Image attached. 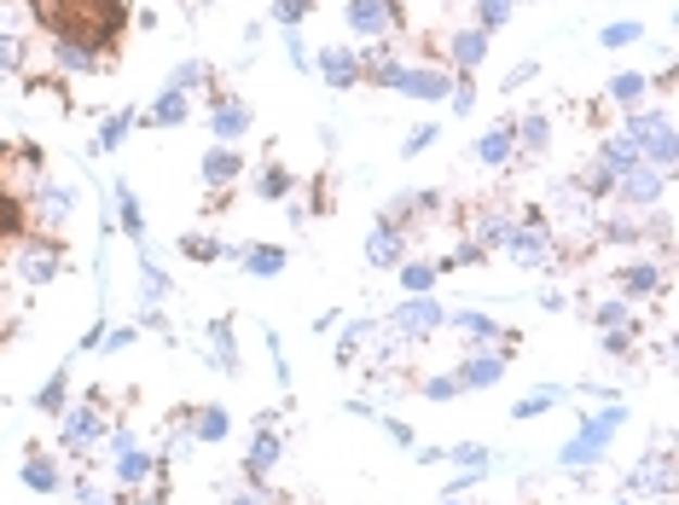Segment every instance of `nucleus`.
I'll return each mask as SVG.
<instances>
[{"mask_svg": "<svg viewBox=\"0 0 679 505\" xmlns=\"http://www.w3.org/2000/svg\"><path fill=\"white\" fill-rule=\"evenodd\" d=\"M24 18L41 41L81 47L105 64L128 41V0H24Z\"/></svg>", "mask_w": 679, "mask_h": 505, "instance_id": "obj_1", "label": "nucleus"}, {"mask_svg": "<svg viewBox=\"0 0 679 505\" xmlns=\"http://www.w3.org/2000/svg\"><path fill=\"white\" fill-rule=\"evenodd\" d=\"M621 134L633 140V151L651 168H662V175L674 180V163H679V140H674V116L668 111H651V105H639V111H621Z\"/></svg>", "mask_w": 679, "mask_h": 505, "instance_id": "obj_2", "label": "nucleus"}, {"mask_svg": "<svg viewBox=\"0 0 679 505\" xmlns=\"http://www.w3.org/2000/svg\"><path fill=\"white\" fill-rule=\"evenodd\" d=\"M41 187H47V151L36 140H7L0 146V198L24 210Z\"/></svg>", "mask_w": 679, "mask_h": 505, "instance_id": "obj_3", "label": "nucleus"}, {"mask_svg": "<svg viewBox=\"0 0 679 505\" xmlns=\"http://www.w3.org/2000/svg\"><path fill=\"white\" fill-rule=\"evenodd\" d=\"M361 81H378V88L406 93V99H448V88H453V76H448V71H430V64H401V59L372 64Z\"/></svg>", "mask_w": 679, "mask_h": 505, "instance_id": "obj_4", "label": "nucleus"}, {"mask_svg": "<svg viewBox=\"0 0 679 505\" xmlns=\"http://www.w3.org/2000/svg\"><path fill=\"white\" fill-rule=\"evenodd\" d=\"M59 418H64L59 442L71 447V453H93L99 442H105V430H111V395L105 390H88L76 407H64Z\"/></svg>", "mask_w": 679, "mask_h": 505, "instance_id": "obj_5", "label": "nucleus"}, {"mask_svg": "<svg viewBox=\"0 0 679 505\" xmlns=\"http://www.w3.org/2000/svg\"><path fill=\"white\" fill-rule=\"evenodd\" d=\"M627 425V407H604L599 418H587L581 430H575V442L569 447H557V465L564 470H587V465H599L604 453H609V435H616Z\"/></svg>", "mask_w": 679, "mask_h": 505, "instance_id": "obj_6", "label": "nucleus"}, {"mask_svg": "<svg viewBox=\"0 0 679 505\" xmlns=\"http://www.w3.org/2000/svg\"><path fill=\"white\" fill-rule=\"evenodd\" d=\"M343 24L361 41H383V36H395V29H406V12H401V0H349Z\"/></svg>", "mask_w": 679, "mask_h": 505, "instance_id": "obj_7", "label": "nucleus"}, {"mask_svg": "<svg viewBox=\"0 0 679 505\" xmlns=\"http://www.w3.org/2000/svg\"><path fill=\"white\" fill-rule=\"evenodd\" d=\"M662 192H668V175H662V168H651V163H633L627 175H616V187H609V198H616L621 210H633V215L656 210Z\"/></svg>", "mask_w": 679, "mask_h": 505, "instance_id": "obj_8", "label": "nucleus"}, {"mask_svg": "<svg viewBox=\"0 0 679 505\" xmlns=\"http://www.w3.org/2000/svg\"><path fill=\"white\" fill-rule=\"evenodd\" d=\"M441 319H448V308H441L436 296H406V302H395V314H389V331H395L406 349H418L430 331H441Z\"/></svg>", "mask_w": 679, "mask_h": 505, "instance_id": "obj_9", "label": "nucleus"}, {"mask_svg": "<svg viewBox=\"0 0 679 505\" xmlns=\"http://www.w3.org/2000/svg\"><path fill=\"white\" fill-rule=\"evenodd\" d=\"M18 274L24 285H47L64 274V244L59 239H41V232H24L18 239Z\"/></svg>", "mask_w": 679, "mask_h": 505, "instance_id": "obj_10", "label": "nucleus"}, {"mask_svg": "<svg viewBox=\"0 0 679 505\" xmlns=\"http://www.w3.org/2000/svg\"><path fill=\"white\" fill-rule=\"evenodd\" d=\"M505 366H512V349H494V343H482L477 355H465L460 366H453V378H460V390H494V383L505 378Z\"/></svg>", "mask_w": 679, "mask_h": 505, "instance_id": "obj_11", "label": "nucleus"}, {"mask_svg": "<svg viewBox=\"0 0 679 505\" xmlns=\"http://www.w3.org/2000/svg\"><path fill=\"white\" fill-rule=\"evenodd\" d=\"M441 59H448L453 76H477L482 59H488V36L477 24H470V29H448V36H441Z\"/></svg>", "mask_w": 679, "mask_h": 505, "instance_id": "obj_12", "label": "nucleus"}, {"mask_svg": "<svg viewBox=\"0 0 679 505\" xmlns=\"http://www.w3.org/2000/svg\"><path fill=\"white\" fill-rule=\"evenodd\" d=\"M505 256H512L517 267H552L557 262V239H552V222H540V227H523L512 232V244H505Z\"/></svg>", "mask_w": 679, "mask_h": 505, "instance_id": "obj_13", "label": "nucleus"}, {"mask_svg": "<svg viewBox=\"0 0 679 505\" xmlns=\"http://www.w3.org/2000/svg\"><path fill=\"white\" fill-rule=\"evenodd\" d=\"M668 488H674V453H668V435H662V447L651 453L644 465L627 470V494H656V500H668Z\"/></svg>", "mask_w": 679, "mask_h": 505, "instance_id": "obj_14", "label": "nucleus"}, {"mask_svg": "<svg viewBox=\"0 0 679 505\" xmlns=\"http://www.w3.org/2000/svg\"><path fill=\"white\" fill-rule=\"evenodd\" d=\"M436 204H441V192H395L383 204V215H378V227H395V232H413V227H424L436 215Z\"/></svg>", "mask_w": 679, "mask_h": 505, "instance_id": "obj_15", "label": "nucleus"}, {"mask_svg": "<svg viewBox=\"0 0 679 505\" xmlns=\"http://www.w3.org/2000/svg\"><path fill=\"white\" fill-rule=\"evenodd\" d=\"M274 465H279V425H274V418H262L256 435H250V453H244V482L267 494V470H274Z\"/></svg>", "mask_w": 679, "mask_h": 505, "instance_id": "obj_16", "label": "nucleus"}, {"mask_svg": "<svg viewBox=\"0 0 679 505\" xmlns=\"http://www.w3.org/2000/svg\"><path fill=\"white\" fill-rule=\"evenodd\" d=\"M512 232H517V215H505L500 204H477V210H470V232H465V239H477L482 250H505V244H512Z\"/></svg>", "mask_w": 679, "mask_h": 505, "instance_id": "obj_17", "label": "nucleus"}, {"mask_svg": "<svg viewBox=\"0 0 679 505\" xmlns=\"http://www.w3.org/2000/svg\"><path fill=\"white\" fill-rule=\"evenodd\" d=\"M244 128H250V105H244V99L210 93V134H215V146H232Z\"/></svg>", "mask_w": 679, "mask_h": 505, "instance_id": "obj_18", "label": "nucleus"}, {"mask_svg": "<svg viewBox=\"0 0 679 505\" xmlns=\"http://www.w3.org/2000/svg\"><path fill=\"white\" fill-rule=\"evenodd\" d=\"M198 175H203V187H210V192H232L244 180V157L232 146H210V151H203Z\"/></svg>", "mask_w": 679, "mask_h": 505, "instance_id": "obj_19", "label": "nucleus"}, {"mask_svg": "<svg viewBox=\"0 0 679 505\" xmlns=\"http://www.w3.org/2000/svg\"><path fill=\"white\" fill-rule=\"evenodd\" d=\"M616 285H621L627 302H651V296H662V285H668V267L662 262H627L616 274Z\"/></svg>", "mask_w": 679, "mask_h": 505, "instance_id": "obj_20", "label": "nucleus"}, {"mask_svg": "<svg viewBox=\"0 0 679 505\" xmlns=\"http://www.w3.org/2000/svg\"><path fill=\"white\" fill-rule=\"evenodd\" d=\"M175 425L192 430V442H227L232 435L227 407H175Z\"/></svg>", "mask_w": 679, "mask_h": 505, "instance_id": "obj_21", "label": "nucleus"}, {"mask_svg": "<svg viewBox=\"0 0 679 505\" xmlns=\"http://www.w3.org/2000/svg\"><path fill=\"white\" fill-rule=\"evenodd\" d=\"M512 140H517V163L540 157V151L552 146V116L546 111H523L517 123H512Z\"/></svg>", "mask_w": 679, "mask_h": 505, "instance_id": "obj_22", "label": "nucleus"}, {"mask_svg": "<svg viewBox=\"0 0 679 505\" xmlns=\"http://www.w3.org/2000/svg\"><path fill=\"white\" fill-rule=\"evenodd\" d=\"M441 326H453L460 337H470V343H517V331H505L500 319H488L477 308H460V314H448Z\"/></svg>", "mask_w": 679, "mask_h": 505, "instance_id": "obj_23", "label": "nucleus"}, {"mask_svg": "<svg viewBox=\"0 0 679 505\" xmlns=\"http://www.w3.org/2000/svg\"><path fill=\"white\" fill-rule=\"evenodd\" d=\"M111 465H116V482H123V488H146V482L163 470V459H158V453H146L140 442H128Z\"/></svg>", "mask_w": 679, "mask_h": 505, "instance_id": "obj_24", "label": "nucleus"}, {"mask_svg": "<svg viewBox=\"0 0 679 505\" xmlns=\"http://www.w3.org/2000/svg\"><path fill=\"white\" fill-rule=\"evenodd\" d=\"M319 76H326V88L349 93L354 81H361V59H354V47H326V53H319Z\"/></svg>", "mask_w": 679, "mask_h": 505, "instance_id": "obj_25", "label": "nucleus"}, {"mask_svg": "<svg viewBox=\"0 0 679 505\" xmlns=\"http://www.w3.org/2000/svg\"><path fill=\"white\" fill-rule=\"evenodd\" d=\"M24 488H29V494H59V488H64V470H59L53 453H36V447L24 453Z\"/></svg>", "mask_w": 679, "mask_h": 505, "instance_id": "obj_26", "label": "nucleus"}, {"mask_svg": "<svg viewBox=\"0 0 679 505\" xmlns=\"http://www.w3.org/2000/svg\"><path fill=\"white\" fill-rule=\"evenodd\" d=\"M477 163H482V168H512V163H517L512 123H500V128H488V134H482V140H477Z\"/></svg>", "mask_w": 679, "mask_h": 505, "instance_id": "obj_27", "label": "nucleus"}, {"mask_svg": "<svg viewBox=\"0 0 679 505\" xmlns=\"http://www.w3.org/2000/svg\"><path fill=\"white\" fill-rule=\"evenodd\" d=\"M644 93H651V76H644V71H616V76H609V88H604V99H609V105H621V111H639Z\"/></svg>", "mask_w": 679, "mask_h": 505, "instance_id": "obj_28", "label": "nucleus"}, {"mask_svg": "<svg viewBox=\"0 0 679 505\" xmlns=\"http://www.w3.org/2000/svg\"><path fill=\"white\" fill-rule=\"evenodd\" d=\"M366 262H372V267H401V262H406V232H395V227H372Z\"/></svg>", "mask_w": 679, "mask_h": 505, "instance_id": "obj_29", "label": "nucleus"}, {"mask_svg": "<svg viewBox=\"0 0 679 505\" xmlns=\"http://www.w3.org/2000/svg\"><path fill=\"white\" fill-rule=\"evenodd\" d=\"M186 111H192V99L175 93V88H163V93H158V105H151L140 123H146V128H180V123H186Z\"/></svg>", "mask_w": 679, "mask_h": 505, "instance_id": "obj_30", "label": "nucleus"}, {"mask_svg": "<svg viewBox=\"0 0 679 505\" xmlns=\"http://www.w3.org/2000/svg\"><path fill=\"white\" fill-rule=\"evenodd\" d=\"M116 222H123V232H128V239L146 250V215H140V192H134L128 180H116Z\"/></svg>", "mask_w": 679, "mask_h": 505, "instance_id": "obj_31", "label": "nucleus"}, {"mask_svg": "<svg viewBox=\"0 0 679 505\" xmlns=\"http://www.w3.org/2000/svg\"><path fill=\"white\" fill-rule=\"evenodd\" d=\"M180 256H192V262H232L239 250H232L227 239H215V232H186V239H180Z\"/></svg>", "mask_w": 679, "mask_h": 505, "instance_id": "obj_32", "label": "nucleus"}, {"mask_svg": "<svg viewBox=\"0 0 679 505\" xmlns=\"http://www.w3.org/2000/svg\"><path fill=\"white\" fill-rule=\"evenodd\" d=\"M239 256H244V274H250V279H274V274H285V250H279V244H244Z\"/></svg>", "mask_w": 679, "mask_h": 505, "instance_id": "obj_33", "label": "nucleus"}, {"mask_svg": "<svg viewBox=\"0 0 679 505\" xmlns=\"http://www.w3.org/2000/svg\"><path fill=\"white\" fill-rule=\"evenodd\" d=\"M564 395H569L564 383H540V390H529V395H523L517 407H512V418H517V425H529V418L552 413V407H557V401H564Z\"/></svg>", "mask_w": 679, "mask_h": 505, "instance_id": "obj_34", "label": "nucleus"}, {"mask_svg": "<svg viewBox=\"0 0 679 505\" xmlns=\"http://www.w3.org/2000/svg\"><path fill=\"white\" fill-rule=\"evenodd\" d=\"M168 88H175V93H186V99H192L198 88H210V93H221V81H215V71H210V64H203V59H186V64H180V71H175V81H168Z\"/></svg>", "mask_w": 679, "mask_h": 505, "instance_id": "obj_35", "label": "nucleus"}, {"mask_svg": "<svg viewBox=\"0 0 679 505\" xmlns=\"http://www.w3.org/2000/svg\"><path fill=\"white\" fill-rule=\"evenodd\" d=\"M36 407H41V413H53V418L71 407V366H59V373L41 383V390H36Z\"/></svg>", "mask_w": 679, "mask_h": 505, "instance_id": "obj_36", "label": "nucleus"}, {"mask_svg": "<svg viewBox=\"0 0 679 505\" xmlns=\"http://www.w3.org/2000/svg\"><path fill=\"white\" fill-rule=\"evenodd\" d=\"M395 274H401V291H406V296H430V291H436V279H441V274H436V262H413V256H406Z\"/></svg>", "mask_w": 679, "mask_h": 505, "instance_id": "obj_37", "label": "nucleus"}, {"mask_svg": "<svg viewBox=\"0 0 679 505\" xmlns=\"http://www.w3.org/2000/svg\"><path fill=\"white\" fill-rule=\"evenodd\" d=\"M29 71V36H12V29H0V81Z\"/></svg>", "mask_w": 679, "mask_h": 505, "instance_id": "obj_38", "label": "nucleus"}, {"mask_svg": "<svg viewBox=\"0 0 679 505\" xmlns=\"http://www.w3.org/2000/svg\"><path fill=\"white\" fill-rule=\"evenodd\" d=\"M609 187H616V175H609V168H604L599 157H592V163L581 168V175H575V192H581L587 204H599V198H609Z\"/></svg>", "mask_w": 679, "mask_h": 505, "instance_id": "obj_39", "label": "nucleus"}, {"mask_svg": "<svg viewBox=\"0 0 679 505\" xmlns=\"http://www.w3.org/2000/svg\"><path fill=\"white\" fill-rule=\"evenodd\" d=\"M633 319H639V308L627 296H609V302L592 308V326H599V331H621V326H633Z\"/></svg>", "mask_w": 679, "mask_h": 505, "instance_id": "obj_40", "label": "nucleus"}, {"mask_svg": "<svg viewBox=\"0 0 679 505\" xmlns=\"http://www.w3.org/2000/svg\"><path fill=\"white\" fill-rule=\"evenodd\" d=\"M372 343V319H349V326H343V337H337V361H343V366H354V361H361V349Z\"/></svg>", "mask_w": 679, "mask_h": 505, "instance_id": "obj_41", "label": "nucleus"}, {"mask_svg": "<svg viewBox=\"0 0 679 505\" xmlns=\"http://www.w3.org/2000/svg\"><path fill=\"white\" fill-rule=\"evenodd\" d=\"M291 187H297V180H291V168H285V163H262L256 168V198H291Z\"/></svg>", "mask_w": 679, "mask_h": 505, "instance_id": "obj_42", "label": "nucleus"}, {"mask_svg": "<svg viewBox=\"0 0 679 505\" xmlns=\"http://www.w3.org/2000/svg\"><path fill=\"white\" fill-rule=\"evenodd\" d=\"M134 128H140V116H134V111H111V123L105 128H99V140H93V151H116V146H123L128 140V134Z\"/></svg>", "mask_w": 679, "mask_h": 505, "instance_id": "obj_43", "label": "nucleus"}, {"mask_svg": "<svg viewBox=\"0 0 679 505\" xmlns=\"http://www.w3.org/2000/svg\"><path fill=\"white\" fill-rule=\"evenodd\" d=\"M644 41V24L639 18H621V24H604L599 29V47H609V53H621V47H633Z\"/></svg>", "mask_w": 679, "mask_h": 505, "instance_id": "obj_44", "label": "nucleus"}, {"mask_svg": "<svg viewBox=\"0 0 679 505\" xmlns=\"http://www.w3.org/2000/svg\"><path fill=\"white\" fill-rule=\"evenodd\" d=\"M210 343H215L221 373H239V349H232V319H215V326H210Z\"/></svg>", "mask_w": 679, "mask_h": 505, "instance_id": "obj_45", "label": "nucleus"}, {"mask_svg": "<svg viewBox=\"0 0 679 505\" xmlns=\"http://www.w3.org/2000/svg\"><path fill=\"white\" fill-rule=\"evenodd\" d=\"M512 12H517V0H477V29H482V36H494Z\"/></svg>", "mask_w": 679, "mask_h": 505, "instance_id": "obj_46", "label": "nucleus"}, {"mask_svg": "<svg viewBox=\"0 0 679 505\" xmlns=\"http://www.w3.org/2000/svg\"><path fill=\"white\" fill-rule=\"evenodd\" d=\"M633 337H639V319H633V326H621V331H604V355L627 361V355H633Z\"/></svg>", "mask_w": 679, "mask_h": 505, "instance_id": "obj_47", "label": "nucleus"}, {"mask_svg": "<svg viewBox=\"0 0 679 505\" xmlns=\"http://www.w3.org/2000/svg\"><path fill=\"white\" fill-rule=\"evenodd\" d=\"M309 12H314V0H274V24H285V29H302Z\"/></svg>", "mask_w": 679, "mask_h": 505, "instance_id": "obj_48", "label": "nucleus"}, {"mask_svg": "<svg viewBox=\"0 0 679 505\" xmlns=\"http://www.w3.org/2000/svg\"><path fill=\"white\" fill-rule=\"evenodd\" d=\"M12 239H24V210H18V204H7V198H0V250H7Z\"/></svg>", "mask_w": 679, "mask_h": 505, "instance_id": "obj_49", "label": "nucleus"}, {"mask_svg": "<svg viewBox=\"0 0 679 505\" xmlns=\"http://www.w3.org/2000/svg\"><path fill=\"white\" fill-rule=\"evenodd\" d=\"M134 343H140V326H105V349H99V355H123Z\"/></svg>", "mask_w": 679, "mask_h": 505, "instance_id": "obj_50", "label": "nucleus"}, {"mask_svg": "<svg viewBox=\"0 0 679 505\" xmlns=\"http://www.w3.org/2000/svg\"><path fill=\"white\" fill-rule=\"evenodd\" d=\"M453 99V116H470V105H477V76H460V88H448Z\"/></svg>", "mask_w": 679, "mask_h": 505, "instance_id": "obj_51", "label": "nucleus"}, {"mask_svg": "<svg viewBox=\"0 0 679 505\" xmlns=\"http://www.w3.org/2000/svg\"><path fill=\"white\" fill-rule=\"evenodd\" d=\"M424 395H430V401H460L465 390H460V378L448 373V378H424Z\"/></svg>", "mask_w": 679, "mask_h": 505, "instance_id": "obj_52", "label": "nucleus"}, {"mask_svg": "<svg viewBox=\"0 0 679 505\" xmlns=\"http://www.w3.org/2000/svg\"><path fill=\"white\" fill-rule=\"evenodd\" d=\"M535 76H540V64H535V59H523V64H517V71H512V76H505V81H500V93H517V88H529V81H535Z\"/></svg>", "mask_w": 679, "mask_h": 505, "instance_id": "obj_53", "label": "nucleus"}, {"mask_svg": "<svg viewBox=\"0 0 679 505\" xmlns=\"http://www.w3.org/2000/svg\"><path fill=\"white\" fill-rule=\"evenodd\" d=\"M424 146H436V123H424V128H413V134H406V146H401V151H406V157H418V151H424Z\"/></svg>", "mask_w": 679, "mask_h": 505, "instance_id": "obj_54", "label": "nucleus"}, {"mask_svg": "<svg viewBox=\"0 0 679 505\" xmlns=\"http://www.w3.org/2000/svg\"><path fill=\"white\" fill-rule=\"evenodd\" d=\"M441 459H460V465H488V453H482L477 442H460L453 453H441Z\"/></svg>", "mask_w": 679, "mask_h": 505, "instance_id": "obj_55", "label": "nucleus"}, {"mask_svg": "<svg viewBox=\"0 0 679 505\" xmlns=\"http://www.w3.org/2000/svg\"><path fill=\"white\" fill-rule=\"evenodd\" d=\"M285 47H291V64H297V71H309V53H302V29H285Z\"/></svg>", "mask_w": 679, "mask_h": 505, "instance_id": "obj_56", "label": "nucleus"}, {"mask_svg": "<svg viewBox=\"0 0 679 505\" xmlns=\"http://www.w3.org/2000/svg\"><path fill=\"white\" fill-rule=\"evenodd\" d=\"M378 425H383L389 435H395L401 447H413V425H401V418H378Z\"/></svg>", "mask_w": 679, "mask_h": 505, "instance_id": "obj_57", "label": "nucleus"}, {"mask_svg": "<svg viewBox=\"0 0 679 505\" xmlns=\"http://www.w3.org/2000/svg\"><path fill=\"white\" fill-rule=\"evenodd\" d=\"M12 326H18V314H12V302L0 296V343H7V337H12Z\"/></svg>", "mask_w": 679, "mask_h": 505, "instance_id": "obj_58", "label": "nucleus"}, {"mask_svg": "<svg viewBox=\"0 0 679 505\" xmlns=\"http://www.w3.org/2000/svg\"><path fill=\"white\" fill-rule=\"evenodd\" d=\"M227 505H267V494H262V488H244V494H232Z\"/></svg>", "mask_w": 679, "mask_h": 505, "instance_id": "obj_59", "label": "nucleus"}, {"mask_svg": "<svg viewBox=\"0 0 679 505\" xmlns=\"http://www.w3.org/2000/svg\"><path fill=\"white\" fill-rule=\"evenodd\" d=\"M441 505H465V500H441Z\"/></svg>", "mask_w": 679, "mask_h": 505, "instance_id": "obj_60", "label": "nucleus"}]
</instances>
